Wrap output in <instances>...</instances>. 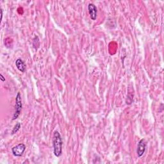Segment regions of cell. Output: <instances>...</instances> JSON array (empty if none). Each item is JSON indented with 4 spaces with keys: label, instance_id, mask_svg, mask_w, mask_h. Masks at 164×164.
Returning <instances> with one entry per match:
<instances>
[{
    "label": "cell",
    "instance_id": "cell-1",
    "mask_svg": "<svg viewBox=\"0 0 164 164\" xmlns=\"http://www.w3.org/2000/svg\"><path fill=\"white\" fill-rule=\"evenodd\" d=\"M53 146L54 154L57 157H60L62 154V139L61 134L57 131L53 133Z\"/></svg>",
    "mask_w": 164,
    "mask_h": 164
},
{
    "label": "cell",
    "instance_id": "cell-2",
    "mask_svg": "<svg viewBox=\"0 0 164 164\" xmlns=\"http://www.w3.org/2000/svg\"><path fill=\"white\" fill-rule=\"evenodd\" d=\"M22 107H23V104H22L21 96L20 93L18 92L16 98V105H15V111L13 115V120H16L18 118L21 114Z\"/></svg>",
    "mask_w": 164,
    "mask_h": 164
},
{
    "label": "cell",
    "instance_id": "cell-3",
    "mask_svg": "<svg viewBox=\"0 0 164 164\" xmlns=\"http://www.w3.org/2000/svg\"><path fill=\"white\" fill-rule=\"evenodd\" d=\"M26 150V146L24 144H19L12 148V154L15 156H21Z\"/></svg>",
    "mask_w": 164,
    "mask_h": 164
},
{
    "label": "cell",
    "instance_id": "cell-4",
    "mask_svg": "<svg viewBox=\"0 0 164 164\" xmlns=\"http://www.w3.org/2000/svg\"><path fill=\"white\" fill-rule=\"evenodd\" d=\"M88 12L91 19L95 21L98 17V8L93 3H89L88 5Z\"/></svg>",
    "mask_w": 164,
    "mask_h": 164
},
{
    "label": "cell",
    "instance_id": "cell-5",
    "mask_svg": "<svg viewBox=\"0 0 164 164\" xmlns=\"http://www.w3.org/2000/svg\"><path fill=\"white\" fill-rule=\"evenodd\" d=\"M146 150V143L144 139H141L138 143L137 149V154L139 157H141L144 154Z\"/></svg>",
    "mask_w": 164,
    "mask_h": 164
},
{
    "label": "cell",
    "instance_id": "cell-6",
    "mask_svg": "<svg viewBox=\"0 0 164 164\" xmlns=\"http://www.w3.org/2000/svg\"><path fill=\"white\" fill-rule=\"evenodd\" d=\"M16 65L18 70L22 72H25L26 71V64L25 62L21 58H18L16 61Z\"/></svg>",
    "mask_w": 164,
    "mask_h": 164
},
{
    "label": "cell",
    "instance_id": "cell-7",
    "mask_svg": "<svg viewBox=\"0 0 164 164\" xmlns=\"http://www.w3.org/2000/svg\"><path fill=\"white\" fill-rule=\"evenodd\" d=\"M33 46L35 50H37L40 47V41L38 36L35 35L34 39H33Z\"/></svg>",
    "mask_w": 164,
    "mask_h": 164
},
{
    "label": "cell",
    "instance_id": "cell-8",
    "mask_svg": "<svg viewBox=\"0 0 164 164\" xmlns=\"http://www.w3.org/2000/svg\"><path fill=\"white\" fill-rule=\"evenodd\" d=\"M21 123H17V124H16V126H14V128H13L12 130V135H14V134L16 133L19 130V129L21 128Z\"/></svg>",
    "mask_w": 164,
    "mask_h": 164
},
{
    "label": "cell",
    "instance_id": "cell-9",
    "mask_svg": "<svg viewBox=\"0 0 164 164\" xmlns=\"http://www.w3.org/2000/svg\"><path fill=\"white\" fill-rule=\"evenodd\" d=\"M0 76H1V77H0V78H1V80L2 81H5V78L3 77V74H0Z\"/></svg>",
    "mask_w": 164,
    "mask_h": 164
},
{
    "label": "cell",
    "instance_id": "cell-10",
    "mask_svg": "<svg viewBox=\"0 0 164 164\" xmlns=\"http://www.w3.org/2000/svg\"><path fill=\"white\" fill-rule=\"evenodd\" d=\"M1 13H2V16H1V20H2V18H3V10H2V9H1Z\"/></svg>",
    "mask_w": 164,
    "mask_h": 164
}]
</instances>
